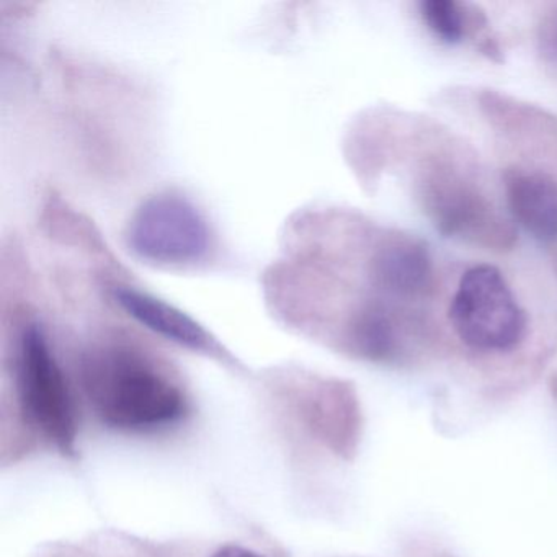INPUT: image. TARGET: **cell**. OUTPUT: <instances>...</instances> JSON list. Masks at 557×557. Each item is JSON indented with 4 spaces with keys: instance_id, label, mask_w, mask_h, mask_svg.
Here are the masks:
<instances>
[{
    "instance_id": "cell-5",
    "label": "cell",
    "mask_w": 557,
    "mask_h": 557,
    "mask_svg": "<svg viewBox=\"0 0 557 557\" xmlns=\"http://www.w3.org/2000/svg\"><path fill=\"white\" fill-rule=\"evenodd\" d=\"M138 259L164 269H185L207 259L211 231L207 218L184 195L161 191L139 205L126 231Z\"/></svg>"
},
{
    "instance_id": "cell-8",
    "label": "cell",
    "mask_w": 557,
    "mask_h": 557,
    "mask_svg": "<svg viewBox=\"0 0 557 557\" xmlns=\"http://www.w3.org/2000/svg\"><path fill=\"white\" fill-rule=\"evenodd\" d=\"M505 198L511 216L543 243L557 239V178L541 169H505Z\"/></svg>"
},
{
    "instance_id": "cell-4",
    "label": "cell",
    "mask_w": 557,
    "mask_h": 557,
    "mask_svg": "<svg viewBox=\"0 0 557 557\" xmlns=\"http://www.w3.org/2000/svg\"><path fill=\"white\" fill-rule=\"evenodd\" d=\"M18 404L27 422L64 455L76 451L77 416L70 384L44 329L22 332L15 360Z\"/></svg>"
},
{
    "instance_id": "cell-2",
    "label": "cell",
    "mask_w": 557,
    "mask_h": 557,
    "mask_svg": "<svg viewBox=\"0 0 557 557\" xmlns=\"http://www.w3.org/2000/svg\"><path fill=\"white\" fill-rule=\"evenodd\" d=\"M417 197L443 236L494 250L513 247V227L500 216L479 185L446 159L430 158L417 181Z\"/></svg>"
},
{
    "instance_id": "cell-7",
    "label": "cell",
    "mask_w": 557,
    "mask_h": 557,
    "mask_svg": "<svg viewBox=\"0 0 557 557\" xmlns=\"http://www.w3.org/2000/svg\"><path fill=\"white\" fill-rule=\"evenodd\" d=\"M113 296L126 314L132 315L136 322L145 325L159 337L198 354L223 358V360L230 358L223 345L200 322L195 321L177 306L169 305L164 299L129 286H116L113 289Z\"/></svg>"
},
{
    "instance_id": "cell-3",
    "label": "cell",
    "mask_w": 557,
    "mask_h": 557,
    "mask_svg": "<svg viewBox=\"0 0 557 557\" xmlns=\"http://www.w3.org/2000/svg\"><path fill=\"white\" fill-rule=\"evenodd\" d=\"M448 319L456 337L481 354H508L527 338V311L494 265H475L462 273Z\"/></svg>"
},
{
    "instance_id": "cell-12",
    "label": "cell",
    "mask_w": 557,
    "mask_h": 557,
    "mask_svg": "<svg viewBox=\"0 0 557 557\" xmlns=\"http://www.w3.org/2000/svg\"><path fill=\"white\" fill-rule=\"evenodd\" d=\"M553 391H554V396L557 397V374H556V376H554V380H553Z\"/></svg>"
},
{
    "instance_id": "cell-1",
    "label": "cell",
    "mask_w": 557,
    "mask_h": 557,
    "mask_svg": "<svg viewBox=\"0 0 557 557\" xmlns=\"http://www.w3.org/2000/svg\"><path fill=\"white\" fill-rule=\"evenodd\" d=\"M83 387L97 419L120 432H161L188 412L187 396L169 371L123 345L84 358Z\"/></svg>"
},
{
    "instance_id": "cell-11",
    "label": "cell",
    "mask_w": 557,
    "mask_h": 557,
    "mask_svg": "<svg viewBox=\"0 0 557 557\" xmlns=\"http://www.w3.org/2000/svg\"><path fill=\"white\" fill-rule=\"evenodd\" d=\"M211 557H263L249 547L239 546V544H227L220 547Z\"/></svg>"
},
{
    "instance_id": "cell-9",
    "label": "cell",
    "mask_w": 557,
    "mask_h": 557,
    "mask_svg": "<svg viewBox=\"0 0 557 557\" xmlns=\"http://www.w3.org/2000/svg\"><path fill=\"white\" fill-rule=\"evenodd\" d=\"M419 12L423 24L442 44L474 41L481 53L500 61V48L497 40L488 35L491 24L479 5L458 0H422Z\"/></svg>"
},
{
    "instance_id": "cell-6",
    "label": "cell",
    "mask_w": 557,
    "mask_h": 557,
    "mask_svg": "<svg viewBox=\"0 0 557 557\" xmlns=\"http://www.w3.org/2000/svg\"><path fill=\"white\" fill-rule=\"evenodd\" d=\"M371 286L396 301H420L435 289L429 247L409 234L384 236L368 260Z\"/></svg>"
},
{
    "instance_id": "cell-10",
    "label": "cell",
    "mask_w": 557,
    "mask_h": 557,
    "mask_svg": "<svg viewBox=\"0 0 557 557\" xmlns=\"http://www.w3.org/2000/svg\"><path fill=\"white\" fill-rule=\"evenodd\" d=\"M540 44L544 57L557 64V8L541 24Z\"/></svg>"
}]
</instances>
